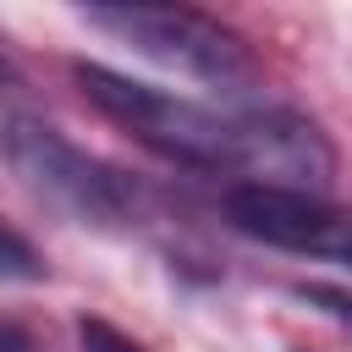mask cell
<instances>
[{
	"instance_id": "cell-1",
	"label": "cell",
	"mask_w": 352,
	"mask_h": 352,
	"mask_svg": "<svg viewBox=\"0 0 352 352\" xmlns=\"http://www.w3.org/2000/svg\"><path fill=\"white\" fill-rule=\"evenodd\" d=\"M82 99L110 116L121 132H132L143 148H154L170 165L204 170V176H242L236 187H286V192H330L336 182V148L302 110L286 104H248L220 110L154 82H138L126 72H110L99 60L72 66Z\"/></svg>"
},
{
	"instance_id": "cell-2",
	"label": "cell",
	"mask_w": 352,
	"mask_h": 352,
	"mask_svg": "<svg viewBox=\"0 0 352 352\" xmlns=\"http://www.w3.org/2000/svg\"><path fill=\"white\" fill-rule=\"evenodd\" d=\"M0 154L6 165L55 209H66L82 226L99 231H121L138 220V187L132 176H121L116 165L94 160L88 148H77L66 132H55L50 121L33 116H6L0 121Z\"/></svg>"
},
{
	"instance_id": "cell-3",
	"label": "cell",
	"mask_w": 352,
	"mask_h": 352,
	"mask_svg": "<svg viewBox=\"0 0 352 352\" xmlns=\"http://www.w3.org/2000/svg\"><path fill=\"white\" fill-rule=\"evenodd\" d=\"M82 16L94 28L126 38L138 55H148L160 66H176L198 82L236 88V82L258 77V60H253L248 38L231 33L226 22L204 16V11H187V6H88Z\"/></svg>"
},
{
	"instance_id": "cell-4",
	"label": "cell",
	"mask_w": 352,
	"mask_h": 352,
	"mask_svg": "<svg viewBox=\"0 0 352 352\" xmlns=\"http://www.w3.org/2000/svg\"><path fill=\"white\" fill-rule=\"evenodd\" d=\"M226 220L264 248L330 258L352 270V204H330L319 192H286V187H231Z\"/></svg>"
},
{
	"instance_id": "cell-5",
	"label": "cell",
	"mask_w": 352,
	"mask_h": 352,
	"mask_svg": "<svg viewBox=\"0 0 352 352\" xmlns=\"http://www.w3.org/2000/svg\"><path fill=\"white\" fill-rule=\"evenodd\" d=\"M38 275H44L38 253H33L16 231H6V226H0V280H38Z\"/></svg>"
},
{
	"instance_id": "cell-6",
	"label": "cell",
	"mask_w": 352,
	"mask_h": 352,
	"mask_svg": "<svg viewBox=\"0 0 352 352\" xmlns=\"http://www.w3.org/2000/svg\"><path fill=\"white\" fill-rule=\"evenodd\" d=\"M77 341H82V352H148L143 341H132V336H121L110 319H77Z\"/></svg>"
},
{
	"instance_id": "cell-7",
	"label": "cell",
	"mask_w": 352,
	"mask_h": 352,
	"mask_svg": "<svg viewBox=\"0 0 352 352\" xmlns=\"http://www.w3.org/2000/svg\"><path fill=\"white\" fill-rule=\"evenodd\" d=\"M0 352H44V346L33 341V330H28V324H16V319H0Z\"/></svg>"
},
{
	"instance_id": "cell-8",
	"label": "cell",
	"mask_w": 352,
	"mask_h": 352,
	"mask_svg": "<svg viewBox=\"0 0 352 352\" xmlns=\"http://www.w3.org/2000/svg\"><path fill=\"white\" fill-rule=\"evenodd\" d=\"M6 77H11V66H6V60H0V82H6Z\"/></svg>"
}]
</instances>
